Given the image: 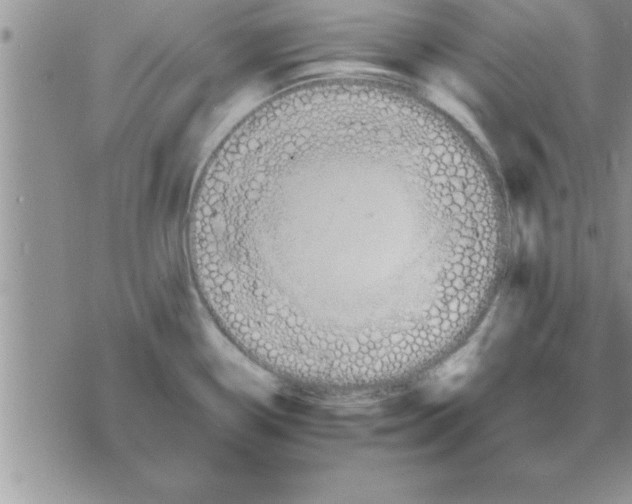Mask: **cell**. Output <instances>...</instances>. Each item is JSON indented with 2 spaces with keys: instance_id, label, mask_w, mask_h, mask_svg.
I'll list each match as a JSON object with an SVG mask.
<instances>
[{
  "instance_id": "6da1fadb",
  "label": "cell",
  "mask_w": 632,
  "mask_h": 504,
  "mask_svg": "<svg viewBox=\"0 0 632 504\" xmlns=\"http://www.w3.org/2000/svg\"><path fill=\"white\" fill-rule=\"evenodd\" d=\"M356 94L298 100L237 129L194 198L188 256L249 358L327 388L397 380L495 289L506 245L447 149Z\"/></svg>"
}]
</instances>
